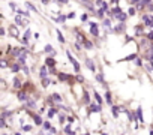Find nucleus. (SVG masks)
<instances>
[{"label":"nucleus","mask_w":153,"mask_h":135,"mask_svg":"<svg viewBox=\"0 0 153 135\" xmlns=\"http://www.w3.org/2000/svg\"><path fill=\"white\" fill-rule=\"evenodd\" d=\"M15 23L20 24V26H29V18H23V15H17L15 17Z\"/></svg>","instance_id":"f257e3e1"},{"label":"nucleus","mask_w":153,"mask_h":135,"mask_svg":"<svg viewBox=\"0 0 153 135\" xmlns=\"http://www.w3.org/2000/svg\"><path fill=\"white\" fill-rule=\"evenodd\" d=\"M68 59H69V62L74 65V69H75V72H80V65H78V62H76L72 56H71V53H68Z\"/></svg>","instance_id":"f03ea898"},{"label":"nucleus","mask_w":153,"mask_h":135,"mask_svg":"<svg viewBox=\"0 0 153 135\" xmlns=\"http://www.w3.org/2000/svg\"><path fill=\"white\" fill-rule=\"evenodd\" d=\"M9 33H11V36H14V38H18V36H20L18 29H17L15 26H11V27H9Z\"/></svg>","instance_id":"7ed1b4c3"},{"label":"nucleus","mask_w":153,"mask_h":135,"mask_svg":"<svg viewBox=\"0 0 153 135\" xmlns=\"http://www.w3.org/2000/svg\"><path fill=\"white\" fill-rule=\"evenodd\" d=\"M143 21L146 23V26H152V24H153V17H150V15H144V17H143Z\"/></svg>","instance_id":"20e7f679"},{"label":"nucleus","mask_w":153,"mask_h":135,"mask_svg":"<svg viewBox=\"0 0 153 135\" xmlns=\"http://www.w3.org/2000/svg\"><path fill=\"white\" fill-rule=\"evenodd\" d=\"M90 30H92L93 36H98V26H96V23H90Z\"/></svg>","instance_id":"39448f33"},{"label":"nucleus","mask_w":153,"mask_h":135,"mask_svg":"<svg viewBox=\"0 0 153 135\" xmlns=\"http://www.w3.org/2000/svg\"><path fill=\"white\" fill-rule=\"evenodd\" d=\"M26 56H27V51H24L23 54L18 56V63H20V65H24V63H26Z\"/></svg>","instance_id":"423d86ee"},{"label":"nucleus","mask_w":153,"mask_h":135,"mask_svg":"<svg viewBox=\"0 0 153 135\" xmlns=\"http://www.w3.org/2000/svg\"><path fill=\"white\" fill-rule=\"evenodd\" d=\"M86 65L89 66V69H90V71H93V72L96 71V69H95V65H93V62H92L90 59H87V60H86Z\"/></svg>","instance_id":"0eeeda50"},{"label":"nucleus","mask_w":153,"mask_h":135,"mask_svg":"<svg viewBox=\"0 0 153 135\" xmlns=\"http://www.w3.org/2000/svg\"><path fill=\"white\" fill-rule=\"evenodd\" d=\"M90 111H93V113H95V111L99 113V111H101V104H98V105H96V104L92 105V107H90Z\"/></svg>","instance_id":"6e6552de"},{"label":"nucleus","mask_w":153,"mask_h":135,"mask_svg":"<svg viewBox=\"0 0 153 135\" xmlns=\"http://www.w3.org/2000/svg\"><path fill=\"white\" fill-rule=\"evenodd\" d=\"M47 74H48V72H47V68H45V66H44V68H41V77H42V78H45V77H47Z\"/></svg>","instance_id":"1a4fd4ad"},{"label":"nucleus","mask_w":153,"mask_h":135,"mask_svg":"<svg viewBox=\"0 0 153 135\" xmlns=\"http://www.w3.org/2000/svg\"><path fill=\"white\" fill-rule=\"evenodd\" d=\"M57 39H59V42H65V38H63V35L60 33V30H57Z\"/></svg>","instance_id":"9d476101"},{"label":"nucleus","mask_w":153,"mask_h":135,"mask_svg":"<svg viewBox=\"0 0 153 135\" xmlns=\"http://www.w3.org/2000/svg\"><path fill=\"white\" fill-rule=\"evenodd\" d=\"M18 99H20V101H24V102H26V101H27V96H26V93H23V92H21V93L18 95Z\"/></svg>","instance_id":"9b49d317"},{"label":"nucleus","mask_w":153,"mask_h":135,"mask_svg":"<svg viewBox=\"0 0 153 135\" xmlns=\"http://www.w3.org/2000/svg\"><path fill=\"white\" fill-rule=\"evenodd\" d=\"M45 51H47V53H50V54H54V50H53V47H51V45H47V47H45Z\"/></svg>","instance_id":"f8f14e48"},{"label":"nucleus","mask_w":153,"mask_h":135,"mask_svg":"<svg viewBox=\"0 0 153 135\" xmlns=\"http://www.w3.org/2000/svg\"><path fill=\"white\" fill-rule=\"evenodd\" d=\"M53 101H56V102H60V101H62V98H60V95H57V93H54V95H53Z\"/></svg>","instance_id":"ddd939ff"},{"label":"nucleus","mask_w":153,"mask_h":135,"mask_svg":"<svg viewBox=\"0 0 153 135\" xmlns=\"http://www.w3.org/2000/svg\"><path fill=\"white\" fill-rule=\"evenodd\" d=\"M137 116H138V120H140V122H144V120H143V114H141V108H138Z\"/></svg>","instance_id":"4468645a"},{"label":"nucleus","mask_w":153,"mask_h":135,"mask_svg":"<svg viewBox=\"0 0 153 135\" xmlns=\"http://www.w3.org/2000/svg\"><path fill=\"white\" fill-rule=\"evenodd\" d=\"M35 123H36V125H42V119H41L39 116H35Z\"/></svg>","instance_id":"2eb2a0df"},{"label":"nucleus","mask_w":153,"mask_h":135,"mask_svg":"<svg viewBox=\"0 0 153 135\" xmlns=\"http://www.w3.org/2000/svg\"><path fill=\"white\" fill-rule=\"evenodd\" d=\"M105 101H107V102H108V104H111V95H110V93H108V92H107V93H105Z\"/></svg>","instance_id":"dca6fc26"},{"label":"nucleus","mask_w":153,"mask_h":135,"mask_svg":"<svg viewBox=\"0 0 153 135\" xmlns=\"http://www.w3.org/2000/svg\"><path fill=\"white\" fill-rule=\"evenodd\" d=\"M113 114H114V117L119 116V107H113Z\"/></svg>","instance_id":"f3484780"},{"label":"nucleus","mask_w":153,"mask_h":135,"mask_svg":"<svg viewBox=\"0 0 153 135\" xmlns=\"http://www.w3.org/2000/svg\"><path fill=\"white\" fill-rule=\"evenodd\" d=\"M89 101H90V98H89V93H87V92H84V102H86V104H89Z\"/></svg>","instance_id":"a211bd4d"},{"label":"nucleus","mask_w":153,"mask_h":135,"mask_svg":"<svg viewBox=\"0 0 153 135\" xmlns=\"http://www.w3.org/2000/svg\"><path fill=\"white\" fill-rule=\"evenodd\" d=\"M26 102H27V105H29V107H30V108H33V107H35V102H33V101H32V99H27V101H26Z\"/></svg>","instance_id":"6ab92c4d"},{"label":"nucleus","mask_w":153,"mask_h":135,"mask_svg":"<svg viewBox=\"0 0 153 135\" xmlns=\"http://www.w3.org/2000/svg\"><path fill=\"white\" fill-rule=\"evenodd\" d=\"M47 65L48 66H54V60L53 59H47Z\"/></svg>","instance_id":"aec40b11"},{"label":"nucleus","mask_w":153,"mask_h":135,"mask_svg":"<svg viewBox=\"0 0 153 135\" xmlns=\"http://www.w3.org/2000/svg\"><path fill=\"white\" fill-rule=\"evenodd\" d=\"M20 86H21V84H20V80L15 78V80H14V87H20Z\"/></svg>","instance_id":"412c9836"},{"label":"nucleus","mask_w":153,"mask_h":135,"mask_svg":"<svg viewBox=\"0 0 153 135\" xmlns=\"http://www.w3.org/2000/svg\"><path fill=\"white\" fill-rule=\"evenodd\" d=\"M84 44H86V47H87V48H89V50H90V48H92V47H93V45H92V42H90V41H84Z\"/></svg>","instance_id":"4be33fe9"},{"label":"nucleus","mask_w":153,"mask_h":135,"mask_svg":"<svg viewBox=\"0 0 153 135\" xmlns=\"http://www.w3.org/2000/svg\"><path fill=\"white\" fill-rule=\"evenodd\" d=\"M59 78H60V80H69V77H68V75H65V74H60V75H59Z\"/></svg>","instance_id":"5701e85b"},{"label":"nucleus","mask_w":153,"mask_h":135,"mask_svg":"<svg viewBox=\"0 0 153 135\" xmlns=\"http://www.w3.org/2000/svg\"><path fill=\"white\" fill-rule=\"evenodd\" d=\"M44 128H45V129H51V125H50V122H44Z\"/></svg>","instance_id":"b1692460"},{"label":"nucleus","mask_w":153,"mask_h":135,"mask_svg":"<svg viewBox=\"0 0 153 135\" xmlns=\"http://www.w3.org/2000/svg\"><path fill=\"white\" fill-rule=\"evenodd\" d=\"M117 18H119V20H122V21H123V20H125V18H126V15H125V14H119V15H117Z\"/></svg>","instance_id":"393cba45"},{"label":"nucleus","mask_w":153,"mask_h":135,"mask_svg":"<svg viewBox=\"0 0 153 135\" xmlns=\"http://www.w3.org/2000/svg\"><path fill=\"white\" fill-rule=\"evenodd\" d=\"M95 98H96V101H98V104H101V102H102V99H101V96H99L98 93H95Z\"/></svg>","instance_id":"a878e982"},{"label":"nucleus","mask_w":153,"mask_h":135,"mask_svg":"<svg viewBox=\"0 0 153 135\" xmlns=\"http://www.w3.org/2000/svg\"><path fill=\"white\" fill-rule=\"evenodd\" d=\"M65 132H66L68 135H71V134H72V132H71V126H66V128H65Z\"/></svg>","instance_id":"bb28decb"},{"label":"nucleus","mask_w":153,"mask_h":135,"mask_svg":"<svg viewBox=\"0 0 153 135\" xmlns=\"http://www.w3.org/2000/svg\"><path fill=\"white\" fill-rule=\"evenodd\" d=\"M104 26H105V27H111V23H110L108 20H105V21H104Z\"/></svg>","instance_id":"cd10ccee"},{"label":"nucleus","mask_w":153,"mask_h":135,"mask_svg":"<svg viewBox=\"0 0 153 135\" xmlns=\"http://www.w3.org/2000/svg\"><path fill=\"white\" fill-rule=\"evenodd\" d=\"M48 84H50V80H47V78H44V84H42V86H44V87H47Z\"/></svg>","instance_id":"c85d7f7f"},{"label":"nucleus","mask_w":153,"mask_h":135,"mask_svg":"<svg viewBox=\"0 0 153 135\" xmlns=\"http://www.w3.org/2000/svg\"><path fill=\"white\" fill-rule=\"evenodd\" d=\"M9 6H11V9H17V5H15V3H12V2L9 3Z\"/></svg>","instance_id":"c756f323"},{"label":"nucleus","mask_w":153,"mask_h":135,"mask_svg":"<svg viewBox=\"0 0 153 135\" xmlns=\"http://www.w3.org/2000/svg\"><path fill=\"white\" fill-rule=\"evenodd\" d=\"M12 71H14V72L18 71V65H14V66H12Z\"/></svg>","instance_id":"7c9ffc66"},{"label":"nucleus","mask_w":153,"mask_h":135,"mask_svg":"<svg viewBox=\"0 0 153 135\" xmlns=\"http://www.w3.org/2000/svg\"><path fill=\"white\" fill-rule=\"evenodd\" d=\"M23 71H24L26 74H29V69H27V66H26V65H23Z\"/></svg>","instance_id":"2f4dec72"},{"label":"nucleus","mask_w":153,"mask_h":135,"mask_svg":"<svg viewBox=\"0 0 153 135\" xmlns=\"http://www.w3.org/2000/svg\"><path fill=\"white\" fill-rule=\"evenodd\" d=\"M27 6H29V8H30V9H32V11H36V8H35V6H33V5H30V3H27Z\"/></svg>","instance_id":"473e14b6"},{"label":"nucleus","mask_w":153,"mask_h":135,"mask_svg":"<svg viewBox=\"0 0 153 135\" xmlns=\"http://www.w3.org/2000/svg\"><path fill=\"white\" fill-rule=\"evenodd\" d=\"M134 14H135V9L131 8V9H129V15H134Z\"/></svg>","instance_id":"72a5a7b5"},{"label":"nucleus","mask_w":153,"mask_h":135,"mask_svg":"<svg viewBox=\"0 0 153 135\" xmlns=\"http://www.w3.org/2000/svg\"><path fill=\"white\" fill-rule=\"evenodd\" d=\"M81 20L86 21V20H87V14H83V15H81Z\"/></svg>","instance_id":"f704fd0d"},{"label":"nucleus","mask_w":153,"mask_h":135,"mask_svg":"<svg viewBox=\"0 0 153 135\" xmlns=\"http://www.w3.org/2000/svg\"><path fill=\"white\" fill-rule=\"evenodd\" d=\"M132 59H135V56H129V57H126V59H123V60L126 62V60H132Z\"/></svg>","instance_id":"c9c22d12"},{"label":"nucleus","mask_w":153,"mask_h":135,"mask_svg":"<svg viewBox=\"0 0 153 135\" xmlns=\"http://www.w3.org/2000/svg\"><path fill=\"white\" fill-rule=\"evenodd\" d=\"M24 131H32V126H23Z\"/></svg>","instance_id":"e433bc0d"},{"label":"nucleus","mask_w":153,"mask_h":135,"mask_svg":"<svg viewBox=\"0 0 153 135\" xmlns=\"http://www.w3.org/2000/svg\"><path fill=\"white\" fill-rule=\"evenodd\" d=\"M48 116H50V117H53V116H54V110H50V113H48Z\"/></svg>","instance_id":"4c0bfd02"},{"label":"nucleus","mask_w":153,"mask_h":135,"mask_svg":"<svg viewBox=\"0 0 153 135\" xmlns=\"http://www.w3.org/2000/svg\"><path fill=\"white\" fill-rule=\"evenodd\" d=\"M98 80H99V81H104V77H102V75L99 74V75H98Z\"/></svg>","instance_id":"58836bf2"},{"label":"nucleus","mask_w":153,"mask_h":135,"mask_svg":"<svg viewBox=\"0 0 153 135\" xmlns=\"http://www.w3.org/2000/svg\"><path fill=\"white\" fill-rule=\"evenodd\" d=\"M59 2H62V3H68V0H59Z\"/></svg>","instance_id":"ea45409f"},{"label":"nucleus","mask_w":153,"mask_h":135,"mask_svg":"<svg viewBox=\"0 0 153 135\" xmlns=\"http://www.w3.org/2000/svg\"><path fill=\"white\" fill-rule=\"evenodd\" d=\"M149 39H153V33H150V35H149Z\"/></svg>","instance_id":"a19ab883"},{"label":"nucleus","mask_w":153,"mask_h":135,"mask_svg":"<svg viewBox=\"0 0 153 135\" xmlns=\"http://www.w3.org/2000/svg\"><path fill=\"white\" fill-rule=\"evenodd\" d=\"M150 135H153V131H152V132H150Z\"/></svg>","instance_id":"79ce46f5"},{"label":"nucleus","mask_w":153,"mask_h":135,"mask_svg":"<svg viewBox=\"0 0 153 135\" xmlns=\"http://www.w3.org/2000/svg\"><path fill=\"white\" fill-rule=\"evenodd\" d=\"M152 59H153V56H152Z\"/></svg>","instance_id":"37998d69"},{"label":"nucleus","mask_w":153,"mask_h":135,"mask_svg":"<svg viewBox=\"0 0 153 135\" xmlns=\"http://www.w3.org/2000/svg\"><path fill=\"white\" fill-rule=\"evenodd\" d=\"M3 135H6V134H3Z\"/></svg>","instance_id":"c03bdc74"},{"label":"nucleus","mask_w":153,"mask_h":135,"mask_svg":"<svg viewBox=\"0 0 153 135\" xmlns=\"http://www.w3.org/2000/svg\"><path fill=\"white\" fill-rule=\"evenodd\" d=\"M152 27H153V24H152Z\"/></svg>","instance_id":"a18cd8bd"}]
</instances>
